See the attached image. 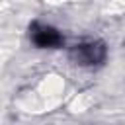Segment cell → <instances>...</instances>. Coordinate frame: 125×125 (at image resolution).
<instances>
[{"label":"cell","mask_w":125,"mask_h":125,"mask_svg":"<svg viewBox=\"0 0 125 125\" xmlns=\"http://www.w3.org/2000/svg\"><path fill=\"white\" fill-rule=\"evenodd\" d=\"M68 57L78 66H100L107 59V45L100 39L82 41L70 47Z\"/></svg>","instance_id":"cell-1"},{"label":"cell","mask_w":125,"mask_h":125,"mask_svg":"<svg viewBox=\"0 0 125 125\" xmlns=\"http://www.w3.org/2000/svg\"><path fill=\"white\" fill-rule=\"evenodd\" d=\"M29 41L37 49H59V47H62L64 37L57 27H53L49 23L31 21L29 23Z\"/></svg>","instance_id":"cell-2"}]
</instances>
